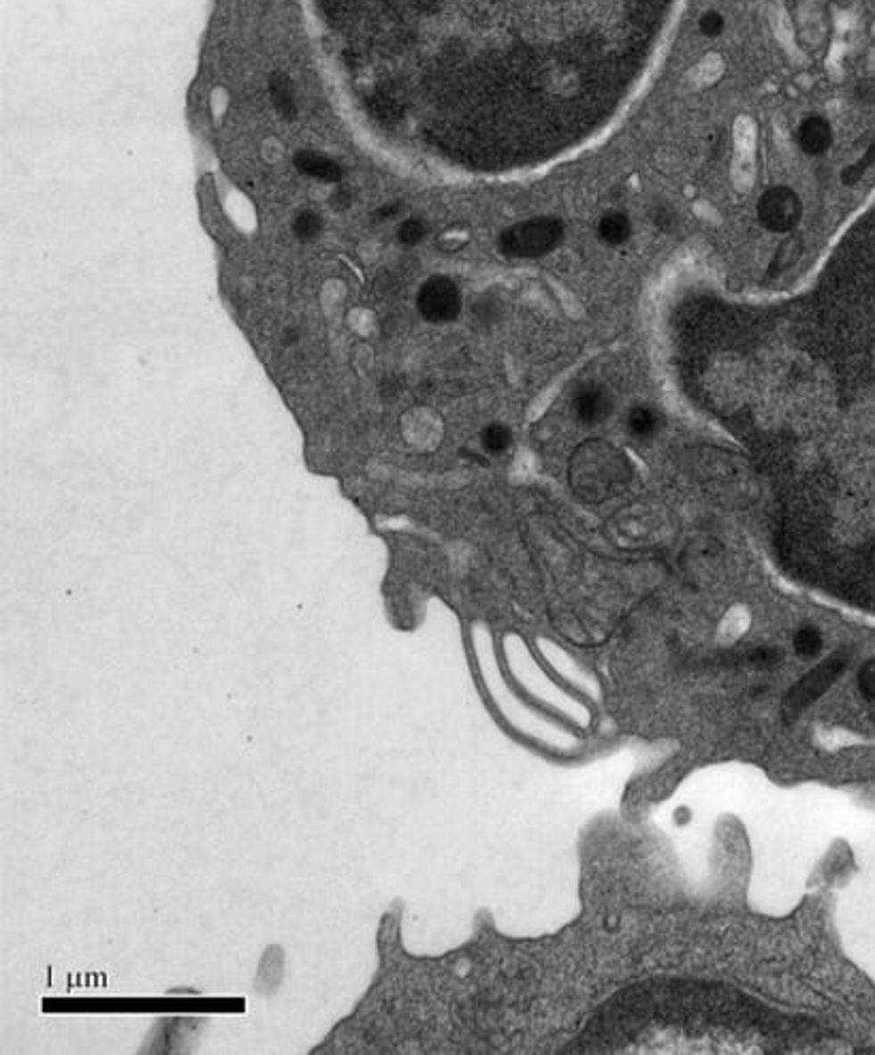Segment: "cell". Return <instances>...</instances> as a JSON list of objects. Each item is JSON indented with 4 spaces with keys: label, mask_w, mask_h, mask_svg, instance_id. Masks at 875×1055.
Returning a JSON list of instances; mask_svg holds the SVG:
<instances>
[{
    "label": "cell",
    "mask_w": 875,
    "mask_h": 1055,
    "mask_svg": "<svg viewBox=\"0 0 875 1055\" xmlns=\"http://www.w3.org/2000/svg\"><path fill=\"white\" fill-rule=\"evenodd\" d=\"M564 242V222L540 216L504 229L497 238V250L512 261L543 259Z\"/></svg>",
    "instance_id": "obj_3"
},
{
    "label": "cell",
    "mask_w": 875,
    "mask_h": 1055,
    "mask_svg": "<svg viewBox=\"0 0 875 1055\" xmlns=\"http://www.w3.org/2000/svg\"><path fill=\"white\" fill-rule=\"evenodd\" d=\"M331 205L336 207V210H346L350 205V195L346 190H338V193L331 197Z\"/></svg>",
    "instance_id": "obj_20"
},
{
    "label": "cell",
    "mask_w": 875,
    "mask_h": 1055,
    "mask_svg": "<svg viewBox=\"0 0 875 1055\" xmlns=\"http://www.w3.org/2000/svg\"><path fill=\"white\" fill-rule=\"evenodd\" d=\"M295 167H297L304 176L321 180V182H338V180L342 178L340 165H338L336 161H331L329 156L319 155V152H299V155L295 156Z\"/></svg>",
    "instance_id": "obj_9"
},
{
    "label": "cell",
    "mask_w": 875,
    "mask_h": 1055,
    "mask_svg": "<svg viewBox=\"0 0 875 1055\" xmlns=\"http://www.w3.org/2000/svg\"><path fill=\"white\" fill-rule=\"evenodd\" d=\"M428 235V225L421 218H408L397 227V239L404 246H417Z\"/></svg>",
    "instance_id": "obj_15"
},
{
    "label": "cell",
    "mask_w": 875,
    "mask_h": 1055,
    "mask_svg": "<svg viewBox=\"0 0 875 1055\" xmlns=\"http://www.w3.org/2000/svg\"><path fill=\"white\" fill-rule=\"evenodd\" d=\"M820 1032L735 989L660 981L630 987L592 1017L568 1053H805Z\"/></svg>",
    "instance_id": "obj_1"
},
{
    "label": "cell",
    "mask_w": 875,
    "mask_h": 1055,
    "mask_svg": "<svg viewBox=\"0 0 875 1055\" xmlns=\"http://www.w3.org/2000/svg\"><path fill=\"white\" fill-rule=\"evenodd\" d=\"M664 417L652 404H637L626 414V430L634 440H652L660 434Z\"/></svg>",
    "instance_id": "obj_8"
},
{
    "label": "cell",
    "mask_w": 875,
    "mask_h": 1055,
    "mask_svg": "<svg viewBox=\"0 0 875 1055\" xmlns=\"http://www.w3.org/2000/svg\"><path fill=\"white\" fill-rule=\"evenodd\" d=\"M417 310L431 325H446L459 319L463 310V295L451 276L434 274L419 287Z\"/></svg>",
    "instance_id": "obj_4"
},
{
    "label": "cell",
    "mask_w": 875,
    "mask_h": 1055,
    "mask_svg": "<svg viewBox=\"0 0 875 1055\" xmlns=\"http://www.w3.org/2000/svg\"><path fill=\"white\" fill-rule=\"evenodd\" d=\"M856 351L841 385L844 522L816 560L820 586L875 614V274H861Z\"/></svg>",
    "instance_id": "obj_2"
},
{
    "label": "cell",
    "mask_w": 875,
    "mask_h": 1055,
    "mask_svg": "<svg viewBox=\"0 0 875 1055\" xmlns=\"http://www.w3.org/2000/svg\"><path fill=\"white\" fill-rule=\"evenodd\" d=\"M720 71H721V67H720L718 60L715 58L704 60L700 67H696V81H700V84H709V81H713L715 78H718Z\"/></svg>",
    "instance_id": "obj_17"
},
{
    "label": "cell",
    "mask_w": 875,
    "mask_h": 1055,
    "mask_svg": "<svg viewBox=\"0 0 875 1055\" xmlns=\"http://www.w3.org/2000/svg\"><path fill=\"white\" fill-rule=\"evenodd\" d=\"M675 221H677V218H675V212H672L669 205L660 204V205L655 207V210H654V222H655V225H658L660 229H664V231H671V229L675 227Z\"/></svg>",
    "instance_id": "obj_18"
},
{
    "label": "cell",
    "mask_w": 875,
    "mask_h": 1055,
    "mask_svg": "<svg viewBox=\"0 0 875 1055\" xmlns=\"http://www.w3.org/2000/svg\"><path fill=\"white\" fill-rule=\"evenodd\" d=\"M399 210H402V205L396 204V201H393V204L382 205V207H379V210L374 212V221H376V222H387V221H391V218H396V216L399 214Z\"/></svg>",
    "instance_id": "obj_19"
},
{
    "label": "cell",
    "mask_w": 875,
    "mask_h": 1055,
    "mask_svg": "<svg viewBox=\"0 0 875 1055\" xmlns=\"http://www.w3.org/2000/svg\"><path fill=\"white\" fill-rule=\"evenodd\" d=\"M480 449L491 457H502L512 449L515 434H512L511 425L502 423V421H489L479 434Z\"/></svg>",
    "instance_id": "obj_11"
},
{
    "label": "cell",
    "mask_w": 875,
    "mask_h": 1055,
    "mask_svg": "<svg viewBox=\"0 0 875 1055\" xmlns=\"http://www.w3.org/2000/svg\"><path fill=\"white\" fill-rule=\"evenodd\" d=\"M270 95H271L273 105H276V109H278V113H280L284 120H293L295 113H297V105H295V92H293V86H291V81H288L287 75H282V73L271 75Z\"/></svg>",
    "instance_id": "obj_12"
},
{
    "label": "cell",
    "mask_w": 875,
    "mask_h": 1055,
    "mask_svg": "<svg viewBox=\"0 0 875 1055\" xmlns=\"http://www.w3.org/2000/svg\"><path fill=\"white\" fill-rule=\"evenodd\" d=\"M822 632L812 624H803L795 632V639H792V645H795L796 654L801 658H816L820 649H822Z\"/></svg>",
    "instance_id": "obj_13"
},
{
    "label": "cell",
    "mask_w": 875,
    "mask_h": 1055,
    "mask_svg": "<svg viewBox=\"0 0 875 1055\" xmlns=\"http://www.w3.org/2000/svg\"><path fill=\"white\" fill-rule=\"evenodd\" d=\"M758 221L771 233H790L803 216V204L788 186L764 190L758 201Z\"/></svg>",
    "instance_id": "obj_5"
},
{
    "label": "cell",
    "mask_w": 875,
    "mask_h": 1055,
    "mask_svg": "<svg viewBox=\"0 0 875 1055\" xmlns=\"http://www.w3.org/2000/svg\"><path fill=\"white\" fill-rule=\"evenodd\" d=\"M596 231H598L600 242L611 246V248H617V246H623L632 238V221L626 212L611 210L600 218Z\"/></svg>",
    "instance_id": "obj_10"
},
{
    "label": "cell",
    "mask_w": 875,
    "mask_h": 1055,
    "mask_svg": "<svg viewBox=\"0 0 875 1055\" xmlns=\"http://www.w3.org/2000/svg\"><path fill=\"white\" fill-rule=\"evenodd\" d=\"M284 342H287V344L297 342V331H293V330H287V331H284Z\"/></svg>",
    "instance_id": "obj_21"
},
{
    "label": "cell",
    "mask_w": 875,
    "mask_h": 1055,
    "mask_svg": "<svg viewBox=\"0 0 875 1055\" xmlns=\"http://www.w3.org/2000/svg\"><path fill=\"white\" fill-rule=\"evenodd\" d=\"M841 669H844V660L830 658L829 663H824L818 671L809 674L805 680H803L801 684L795 688V691H790V694H788L786 712L796 714L798 709H803L805 705L812 703L813 699L820 697V694L827 691V688L830 686V682L839 675Z\"/></svg>",
    "instance_id": "obj_7"
},
{
    "label": "cell",
    "mask_w": 875,
    "mask_h": 1055,
    "mask_svg": "<svg viewBox=\"0 0 875 1055\" xmlns=\"http://www.w3.org/2000/svg\"><path fill=\"white\" fill-rule=\"evenodd\" d=\"M322 231V221L321 216L316 214V212L312 210H305V212H299L297 218L293 221V233L297 235L302 242H310V239H316Z\"/></svg>",
    "instance_id": "obj_14"
},
{
    "label": "cell",
    "mask_w": 875,
    "mask_h": 1055,
    "mask_svg": "<svg viewBox=\"0 0 875 1055\" xmlns=\"http://www.w3.org/2000/svg\"><path fill=\"white\" fill-rule=\"evenodd\" d=\"M858 688L867 699H875V660L862 665L861 674H858Z\"/></svg>",
    "instance_id": "obj_16"
},
{
    "label": "cell",
    "mask_w": 875,
    "mask_h": 1055,
    "mask_svg": "<svg viewBox=\"0 0 875 1055\" xmlns=\"http://www.w3.org/2000/svg\"><path fill=\"white\" fill-rule=\"evenodd\" d=\"M612 411H615V400L604 385L588 381L574 387L571 396V413L579 425L598 428L611 419Z\"/></svg>",
    "instance_id": "obj_6"
}]
</instances>
